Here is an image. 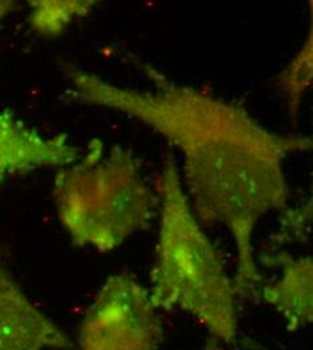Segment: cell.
I'll return each instance as SVG.
<instances>
[{"instance_id":"cell-11","label":"cell","mask_w":313,"mask_h":350,"mask_svg":"<svg viewBox=\"0 0 313 350\" xmlns=\"http://www.w3.org/2000/svg\"><path fill=\"white\" fill-rule=\"evenodd\" d=\"M307 1H308V4H310V8H311V10H312L313 0H307Z\"/></svg>"},{"instance_id":"cell-9","label":"cell","mask_w":313,"mask_h":350,"mask_svg":"<svg viewBox=\"0 0 313 350\" xmlns=\"http://www.w3.org/2000/svg\"><path fill=\"white\" fill-rule=\"evenodd\" d=\"M312 81L313 41L312 30H310V34L300 46L299 51L278 77V85L293 119H297L301 104L312 87Z\"/></svg>"},{"instance_id":"cell-1","label":"cell","mask_w":313,"mask_h":350,"mask_svg":"<svg viewBox=\"0 0 313 350\" xmlns=\"http://www.w3.org/2000/svg\"><path fill=\"white\" fill-rule=\"evenodd\" d=\"M138 65L150 89L121 87L69 66L72 96L134 119L179 150L182 185L196 216L222 225L234 240L238 297L258 299L264 278L253 245L257 226L265 216L286 209L285 162L311 151L312 139L271 131L234 101L179 84L151 64Z\"/></svg>"},{"instance_id":"cell-5","label":"cell","mask_w":313,"mask_h":350,"mask_svg":"<svg viewBox=\"0 0 313 350\" xmlns=\"http://www.w3.org/2000/svg\"><path fill=\"white\" fill-rule=\"evenodd\" d=\"M82 154L65 133L44 135L14 115L0 112V183L11 175L66 166Z\"/></svg>"},{"instance_id":"cell-2","label":"cell","mask_w":313,"mask_h":350,"mask_svg":"<svg viewBox=\"0 0 313 350\" xmlns=\"http://www.w3.org/2000/svg\"><path fill=\"white\" fill-rule=\"evenodd\" d=\"M160 229L150 295L158 310H181L215 341L239 336L236 290L188 200L179 166L169 155L157 182Z\"/></svg>"},{"instance_id":"cell-7","label":"cell","mask_w":313,"mask_h":350,"mask_svg":"<svg viewBox=\"0 0 313 350\" xmlns=\"http://www.w3.org/2000/svg\"><path fill=\"white\" fill-rule=\"evenodd\" d=\"M271 260L279 267V275L262 284L258 299L282 317L289 332H299L313 319L312 258L281 252L273 255Z\"/></svg>"},{"instance_id":"cell-4","label":"cell","mask_w":313,"mask_h":350,"mask_svg":"<svg viewBox=\"0 0 313 350\" xmlns=\"http://www.w3.org/2000/svg\"><path fill=\"white\" fill-rule=\"evenodd\" d=\"M165 337L150 290L133 275L110 276L88 307L79 332L86 350H153Z\"/></svg>"},{"instance_id":"cell-3","label":"cell","mask_w":313,"mask_h":350,"mask_svg":"<svg viewBox=\"0 0 313 350\" xmlns=\"http://www.w3.org/2000/svg\"><path fill=\"white\" fill-rule=\"evenodd\" d=\"M53 196L72 241L103 254L149 229L160 209V197L146 183L134 152L121 146L104 152L99 139L77 161L58 167Z\"/></svg>"},{"instance_id":"cell-6","label":"cell","mask_w":313,"mask_h":350,"mask_svg":"<svg viewBox=\"0 0 313 350\" xmlns=\"http://www.w3.org/2000/svg\"><path fill=\"white\" fill-rule=\"evenodd\" d=\"M66 334L0 267V350L71 349Z\"/></svg>"},{"instance_id":"cell-10","label":"cell","mask_w":313,"mask_h":350,"mask_svg":"<svg viewBox=\"0 0 313 350\" xmlns=\"http://www.w3.org/2000/svg\"><path fill=\"white\" fill-rule=\"evenodd\" d=\"M15 3H16V0H0V27H1V23L4 22V19L7 18V15L14 8Z\"/></svg>"},{"instance_id":"cell-8","label":"cell","mask_w":313,"mask_h":350,"mask_svg":"<svg viewBox=\"0 0 313 350\" xmlns=\"http://www.w3.org/2000/svg\"><path fill=\"white\" fill-rule=\"evenodd\" d=\"M96 3L97 0H30L29 22L40 36L54 38L88 15Z\"/></svg>"}]
</instances>
